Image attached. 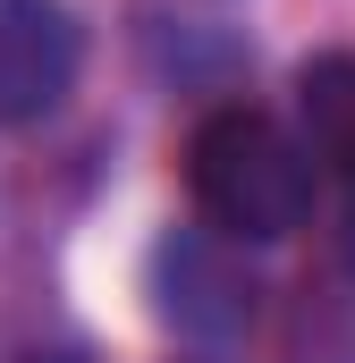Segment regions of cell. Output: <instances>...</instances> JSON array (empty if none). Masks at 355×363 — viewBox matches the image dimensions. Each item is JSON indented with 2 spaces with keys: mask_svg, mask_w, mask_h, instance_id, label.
Masks as SVG:
<instances>
[{
  "mask_svg": "<svg viewBox=\"0 0 355 363\" xmlns=\"http://www.w3.org/2000/svg\"><path fill=\"white\" fill-rule=\"evenodd\" d=\"M186 194L212 220V237H229V245H279L313 211V152L271 110L220 101L186 135Z\"/></svg>",
  "mask_w": 355,
  "mask_h": 363,
  "instance_id": "cell-1",
  "label": "cell"
},
{
  "mask_svg": "<svg viewBox=\"0 0 355 363\" xmlns=\"http://www.w3.org/2000/svg\"><path fill=\"white\" fill-rule=\"evenodd\" d=\"M77 51L60 0H0V127H43L77 85Z\"/></svg>",
  "mask_w": 355,
  "mask_h": 363,
  "instance_id": "cell-2",
  "label": "cell"
},
{
  "mask_svg": "<svg viewBox=\"0 0 355 363\" xmlns=\"http://www.w3.org/2000/svg\"><path fill=\"white\" fill-rule=\"evenodd\" d=\"M153 279H161V321H170L178 338L229 347V338L246 330V313H254L246 271H237L229 245H212V237H170V245L153 254Z\"/></svg>",
  "mask_w": 355,
  "mask_h": 363,
  "instance_id": "cell-3",
  "label": "cell"
},
{
  "mask_svg": "<svg viewBox=\"0 0 355 363\" xmlns=\"http://www.w3.org/2000/svg\"><path fill=\"white\" fill-rule=\"evenodd\" d=\"M296 118H305L313 169L339 194H355V51H322L296 68Z\"/></svg>",
  "mask_w": 355,
  "mask_h": 363,
  "instance_id": "cell-4",
  "label": "cell"
},
{
  "mask_svg": "<svg viewBox=\"0 0 355 363\" xmlns=\"http://www.w3.org/2000/svg\"><path fill=\"white\" fill-rule=\"evenodd\" d=\"M288 363H355V262H339L322 287H305Z\"/></svg>",
  "mask_w": 355,
  "mask_h": 363,
  "instance_id": "cell-5",
  "label": "cell"
},
{
  "mask_svg": "<svg viewBox=\"0 0 355 363\" xmlns=\"http://www.w3.org/2000/svg\"><path fill=\"white\" fill-rule=\"evenodd\" d=\"M43 363H68V355H43Z\"/></svg>",
  "mask_w": 355,
  "mask_h": 363,
  "instance_id": "cell-6",
  "label": "cell"
}]
</instances>
